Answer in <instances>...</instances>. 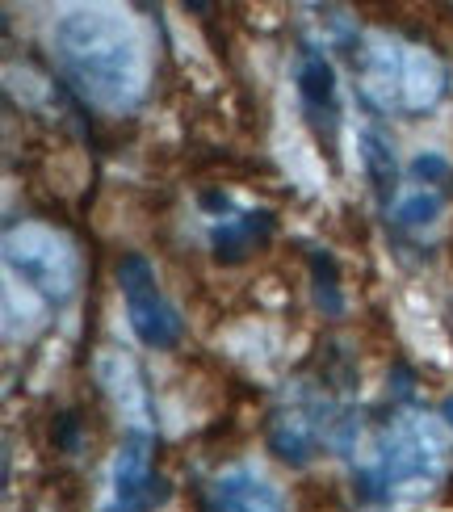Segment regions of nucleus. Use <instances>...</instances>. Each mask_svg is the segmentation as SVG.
Wrapping results in <instances>:
<instances>
[{
	"label": "nucleus",
	"mask_w": 453,
	"mask_h": 512,
	"mask_svg": "<svg viewBox=\"0 0 453 512\" xmlns=\"http://www.w3.org/2000/svg\"><path fill=\"white\" fill-rule=\"evenodd\" d=\"M55 55L76 89L105 105L122 110L139 89V47L131 30L110 13H68L55 26Z\"/></svg>",
	"instance_id": "obj_1"
},
{
	"label": "nucleus",
	"mask_w": 453,
	"mask_h": 512,
	"mask_svg": "<svg viewBox=\"0 0 453 512\" xmlns=\"http://www.w3.org/2000/svg\"><path fill=\"white\" fill-rule=\"evenodd\" d=\"M441 475V441L428 429H399L378 445V462L353 475V492L365 504H386L395 496V487L407 483H433Z\"/></svg>",
	"instance_id": "obj_2"
},
{
	"label": "nucleus",
	"mask_w": 453,
	"mask_h": 512,
	"mask_svg": "<svg viewBox=\"0 0 453 512\" xmlns=\"http://www.w3.org/2000/svg\"><path fill=\"white\" fill-rule=\"evenodd\" d=\"M118 286L126 298V319H131L135 336L143 340L147 349H172L181 345V311L168 303L160 282H156V269H151L147 256L131 252L118 261Z\"/></svg>",
	"instance_id": "obj_3"
},
{
	"label": "nucleus",
	"mask_w": 453,
	"mask_h": 512,
	"mask_svg": "<svg viewBox=\"0 0 453 512\" xmlns=\"http://www.w3.org/2000/svg\"><path fill=\"white\" fill-rule=\"evenodd\" d=\"M114 492H118V508L126 512H156L160 504H168L172 487L164 475L151 471V454H147V437H131L118 450L114 462Z\"/></svg>",
	"instance_id": "obj_4"
},
{
	"label": "nucleus",
	"mask_w": 453,
	"mask_h": 512,
	"mask_svg": "<svg viewBox=\"0 0 453 512\" xmlns=\"http://www.w3.org/2000/svg\"><path fill=\"white\" fill-rule=\"evenodd\" d=\"M298 97H302V110H307L311 126L323 139V126L332 135L336 147V131H340V101H336V68L328 63L323 51H302L298 63Z\"/></svg>",
	"instance_id": "obj_5"
},
{
	"label": "nucleus",
	"mask_w": 453,
	"mask_h": 512,
	"mask_svg": "<svg viewBox=\"0 0 453 512\" xmlns=\"http://www.w3.org/2000/svg\"><path fill=\"white\" fill-rule=\"evenodd\" d=\"M21 244H26V252L9 244V265L26 277V282L47 290L51 298H63L72 290V256L63 252L51 236H42V248H30V236H21Z\"/></svg>",
	"instance_id": "obj_6"
},
{
	"label": "nucleus",
	"mask_w": 453,
	"mask_h": 512,
	"mask_svg": "<svg viewBox=\"0 0 453 512\" xmlns=\"http://www.w3.org/2000/svg\"><path fill=\"white\" fill-rule=\"evenodd\" d=\"M202 512H286V504L277 496V487H269L261 475L231 471L210 483Z\"/></svg>",
	"instance_id": "obj_7"
},
{
	"label": "nucleus",
	"mask_w": 453,
	"mask_h": 512,
	"mask_svg": "<svg viewBox=\"0 0 453 512\" xmlns=\"http://www.w3.org/2000/svg\"><path fill=\"white\" fill-rule=\"evenodd\" d=\"M273 215L269 210H248L240 219H227L210 231V248H214V261L223 265H240L244 256L252 252V244H261L273 236Z\"/></svg>",
	"instance_id": "obj_8"
},
{
	"label": "nucleus",
	"mask_w": 453,
	"mask_h": 512,
	"mask_svg": "<svg viewBox=\"0 0 453 512\" xmlns=\"http://www.w3.org/2000/svg\"><path fill=\"white\" fill-rule=\"evenodd\" d=\"M361 164H365V177H370L378 202L386 206L395 198V185H399V164L395 152L378 131H361Z\"/></svg>",
	"instance_id": "obj_9"
},
{
	"label": "nucleus",
	"mask_w": 453,
	"mask_h": 512,
	"mask_svg": "<svg viewBox=\"0 0 453 512\" xmlns=\"http://www.w3.org/2000/svg\"><path fill=\"white\" fill-rule=\"evenodd\" d=\"M311 286H315V303L328 311V315H340L344 311V294H340V265L332 252H311Z\"/></svg>",
	"instance_id": "obj_10"
},
{
	"label": "nucleus",
	"mask_w": 453,
	"mask_h": 512,
	"mask_svg": "<svg viewBox=\"0 0 453 512\" xmlns=\"http://www.w3.org/2000/svg\"><path fill=\"white\" fill-rule=\"evenodd\" d=\"M441 215V198L437 194H412L399 210H395V223L399 227H424Z\"/></svg>",
	"instance_id": "obj_11"
},
{
	"label": "nucleus",
	"mask_w": 453,
	"mask_h": 512,
	"mask_svg": "<svg viewBox=\"0 0 453 512\" xmlns=\"http://www.w3.org/2000/svg\"><path fill=\"white\" fill-rule=\"evenodd\" d=\"M412 177L424 181V185H441V181L453 177V164L445 156H437V152H424V156L412 160Z\"/></svg>",
	"instance_id": "obj_12"
},
{
	"label": "nucleus",
	"mask_w": 453,
	"mask_h": 512,
	"mask_svg": "<svg viewBox=\"0 0 453 512\" xmlns=\"http://www.w3.org/2000/svg\"><path fill=\"white\" fill-rule=\"evenodd\" d=\"M51 441L59 445L63 454H76V450H80V420H76V412L55 416V424H51Z\"/></svg>",
	"instance_id": "obj_13"
},
{
	"label": "nucleus",
	"mask_w": 453,
	"mask_h": 512,
	"mask_svg": "<svg viewBox=\"0 0 453 512\" xmlns=\"http://www.w3.org/2000/svg\"><path fill=\"white\" fill-rule=\"evenodd\" d=\"M202 206H206V210H219V215H227V210H231V198H227V194H202Z\"/></svg>",
	"instance_id": "obj_14"
},
{
	"label": "nucleus",
	"mask_w": 453,
	"mask_h": 512,
	"mask_svg": "<svg viewBox=\"0 0 453 512\" xmlns=\"http://www.w3.org/2000/svg\"><path fill=\"white\" fill-rule=\"evenodd\" d=\"M441 416H445V424H449V429H453V395L441 403Z\"/></svg>",
	"instance_id": "obj_15"
},
{
	"label": "nucleus",
	"mask_w": 453,
	"mask_h": 512,
	"mask_svg": "<svg viewBox=\"0 0 453 512\" xmlns=\"http://www.w3.org/2000/svg\"><path fill=\"white\" fill-rule=\"evenodd\" d=\"M110 512H126V508H110Z\"/></svg>",
	"instance_id": "obj_16"
}]
</instances>
